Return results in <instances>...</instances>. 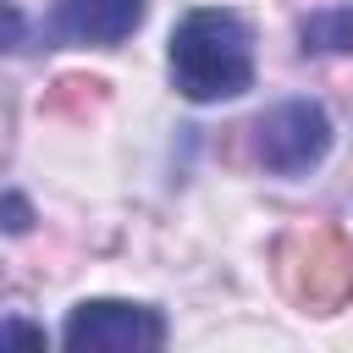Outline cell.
<instances>
[{
  "label": "cell",
  "mask_w": 353,
  "mask_h": 353,
  "mask_svg": "<svg viewBox=\"0 0 353 353\" xmlns=\"http://www.w3.org/2000/svg\"><path fill=\"white\" fill-rule=\"evenodd\" d=\"M61 342L72 353H154L165 342V320L149 303H121V298H94L77 303L61 325Z\"/></svg>",
  "instance_id": "cell-4"
},
{
  "label": "cell",
  "mask_w": 353,
  "mask_h": 353,
  "mask_svg": "<svg viewBox=\"0 0 353 353\" xmlns=\"http://www.w3.org/2000/svg\"><path fill=\"white\" fill-rule=\"evenodd\" d=\"M6 232H28V204H22V193H6Z\"/></svg>",
  "instance_id": "cell-8"
},
{
  "label": "cell",
  "mask_w": 353,
  "mask_h": 353,
  "mask_svg": "<svg viewBox=\"0 0 353 353\" xmlns=\"http://www.w3.org/2000/svg\"><path fill=\"white\" fill-rule=\"evenodd\" d=\"M331 149V116L314 99H281L254 121V154L276 176H298L320 165Z\"/></svg>",
  "instance_id": "cell-3"
},
{
  "label": "cell",
  "mask_w": 353,
  "mask_h": 353,
  "mask_svg": "<svg viewBox=\"0 0 353 353\" xmlns=\"http://www.w3.org/2000/svg\"><path fill=\"white\" fill-rule=\"evenodd\" d=\"M298 39H303L309 55H347V50H353V6L309 11L303 28H298Z\"/></svg>",
  "instance_id": "cell-6"
},
{
  "label": "cell",
  "mask_w": 353,
  "mask_h": 353,
  "mask_svg": "<svg viewBox=\"0 0 353 353\" xmlns=\"http://www.w3.org/2000/svg\"><path fill=\"white\" fill-rule=\"evenodd\" d=\"M149 0H55V39H77V44H121L127 33H138Z\"/></svg>",
  "instance_id": "cell-5"
},
{
  "label": "cell",
  "mask_w": 353,
  "mask_h": 353,
  "mask_svg": "<svg viewBox=\"0 0 353 353\" xmlns=\"http://www.w3.org/2000/svg\"><path fill=\"white\" fill-rule=\"evenodd\" d=\"M276 276L309 314H336L353 298V243L331 221H298L276 243Z\"/></svg>",
  "instance_id": "cell-2"
},
{
  "label": "cell",
  "mask_w": 353,
  "mask_h": 353,
  "mask_svg": "<svg viewBox=\"0 0 353 353\" xmlns=\"http://www.w3.org/2000/svg\"><path fill=\"white\" fill-rule=\"evenodd\" d=\"M171 83L182 99H237L254 83V39L232 11H188L171 33Z\"/></svg>",
  "instance_id": "cell-1"
},
{
  "label": "cell",
  "mask_w": 353,
  "mask_h": 353,
  "mask_svg": "<svg viewBox=\"0 0 353 353\" xmlns=\"http://www.w3.org/2000/svg\"><path fill=\"white\" fill-rule=\"evenodd\" d=\"M105 77H83V72H72V77H61L50 94H44V110L50 116H66V121H88L99 105H105Z\"/></svg>",
  "instance_id": "cell-7"
}]
</instances>
